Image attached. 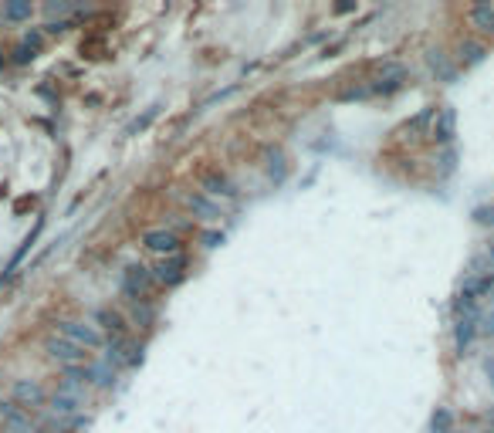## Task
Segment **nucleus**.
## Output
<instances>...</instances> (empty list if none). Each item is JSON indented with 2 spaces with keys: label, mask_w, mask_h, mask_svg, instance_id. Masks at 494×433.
Segmentation results:
<instances>
[{
  "label": "nucleus",
  "mask_w": 494,
  "mask_h": 433,
  "mask_svg": "<svg viewBox=\"0 0 494 433\" xmlns=\"http://www.w3.org/2000/svg\"><path fill=\"white\" fill-rule=\"evenodd\" d=\"M68 27H71V21H48L44 24V34H65Z\"/></svg>",
  "instance_id": "nucleus-31"
},
{
  "label": "nucleus",
  "mask_w": 494,
  "mask_h": 433,
  "mask_svg": "<svg viewBox=\"0 0 494 433\" xmlns=\"http://www.w3.org/2000/svg\"><path fill=\"white\" fill-rule=\"evenodd\" d=\"M58 335L61 339H68V342H75L81 345L85 352H91V349H102L105 345V335L91 322L85 319H65V322H58Z\"/></svg>",
  "instance_id": "nucleus-1"
},
{
  "label": "nucleus",
  "mask_w": 494,
  "mask_h": 433,
  "mask_svg": "<svg viewBox=\"0 0 494 433\" xmlns=\"http://www.w3.org/2000/svg\"><path fill=\"white\" fill-rule=\"evenodd\" d=\"M200 193H207L210 200H237V186L231 179L223 176L221 169H207L203 176H200Z\"/></svg>",
  "instance_id": "nucleus-9"
},
{
  "label": "nucleus",
  "mask_w": 494,
  "mask_h": 433,
  "mask_svg": "<svg viewBox=\"0 0 494 433\" xmlns=\"http://www.w3.org/2000/svg\"><path fill=\"white\" fill-rule=\"evenodd\" d=\"M488 423H491V427H494V407L488 409Z\"/></svg>",
  "instance_id": "nucleus-34"
},
{
  "label": "nucleus",
  "mask_w": 494,
  "mask_h": 433,
  "mask_svg": "<svg viewBox=\"0 0 494 433\" xmlns=\"http://www.w3.org/2000/svg\"><path fill=\"white\" fill-rule=\"evenodd\" d=\"M21 413H24V409L17 407L14 399H0V417H4V423H11L14 417H21Z\"/></svg>",
  "instance_id": "nucleus-29"
},
{
  "label": "nucleus",
  "mask_w": 494,
  "mask_h": 433,
  "mask_svg": "<svg viewBox=\"0 0 494 433\" xmlns=\"http://www.w3.org/2000/svg\"><path fill=\"white\" fill-rule=\"evenodd\" d=\"M91 325L102 332L105 339H126V335H129V322L122 319L119 312H112V308H99V312L91 315Z\"/></svg>",
  "instance_id": "nucleus-10"
},
{
  "label": "nucleus",
  "mask_w": 494,
  "mask_h": 433,
  "mask_svg": "<svg viewBox=\"0 0 494 433\" xmlns=\"http://www.w3.org/2000/svg\"><path fill=\"white\" fill-rule=\"evenodd\" d=\"M430 433H454V413L447 407H437V413L430 417Z\"/></svg>",
  "instance_id": "nucleus-21"
},
{
  "label": "nucleus",
  "mask_w": 494,
  "mask_h": 433,
  "mask_svg": "<svg viewBox=\"0 0 494 433\" xmlns=\"http://www.w3.org/2000/svg\"><path fill=\"white\" fill-rule=\"evenodd\" d=\"M481 335H494V312L481 315Z\"/></svg>",
  "instance_id": "nucleus-32"
},
{
  "label": "nucleus",
  "mask_w": 494,
  "mask_h": 433,
  "mask_svg": "<svg viewBox=\"0 0 494 433\" xmlns=\"http://www.w3.org/2000/svg\"><path fill=\"white\" fill-rule=\"evenodd\" d=\"M44 11L51 14H58V21H61V17H65V14H71L75 11V4H71V0H48V4H44Z\"/></svg>",
  "instance_id": "nucleus-27"
},
{
  "label": "nucleus",
  "mask_w": 494,
  "mask_h": 433,
  "mask_svg": "<svg viewBox=\"0 0 494 433\" xmlns=\"http://www.w3.org/2000/svg\"><path fill=\"white\" fill-rule=\"evenodd\" d=\"M369 99H376L373 85H352V89L338 91V102H369Z\"/></svg>",
  "instance_id": "nucleus-22"
},
{
  "label": "nucleus",
  "mask_w": 494,
  "mask_h": 433,
  "mask_svg": "<svg viewBox=\"0 0 494 433\" xmlns=\"http://www.w3.org/2000/svg\"><path fill=\"white\" fill-rule=\"evenodd\" d=\"M186 206H190L196 216H203V220H217V216H221V204L210 200L207 193H200V190L186 193Z\"/></svg>",
  "instance_id": "nucleus-15"
},
{
  "label": "nucleus",
  "mask_w": 494,
  "mask_h": 433,
  "mask_svg": "<svg viewBox=\"0 0 494 433\" xmlns=\"http://www.w3.org/2000/svg\"><path fill=\"white\" fill-rule=\"evenodd\" d=\"M481 335V312H474V315H460L454 322V349L457 352H464L470 349V342Z\"/></svg>",
  "instance_id": "nucleus-12"
},
{
  "label": "nucleus",
  "mask_w": 494,
  "mask_h": 433,
  "mask_svg": "<svg viewBox=\"0 0 494 433\" xmlns=\"http://www.w3.org/2000/svg\"><path fill=\"white\" fill-rule=\"evenodd\" d=\"M41 227H44V220H41V216H38V224H34V230H31V234H27V237H24V244H21V251H17V254L11 257V264H7V271H4V278H11L14 271H17V264L24 261V254H27V251H31V247H34V241H38Z\"/></svg>",
  "instance_id": "nucleus-19"
},
{
  "label": "nucleus",
  "mask_w": 494,
  "mask_h": 433,
  "mask_svg": "<svg viewBox=\"0 0 494 433\" xmlns=\"http://www.w3.org/2000/svg\"><path fill=\"white\" fill-rule=\"evenodd\" d=\"M454 136H457V109L454 105H443L437 109L433 115V122H430V139L437 142V146H454Z\"/></svg>",
  "instance_id": "nucleus-4"
},
{
  "label": "nucleus",
  "mask_w": 494,
  "mask_h": 433,
  "mask_svg": "<svg viewBox=\"0 0 494 433\" xmlns=\"http://www.w3.org/2000/svg\"><path fill=\"white\" fill-rule=\"evenodd\" d=\"M488 433H494V430H488Z\"/></svg>",
  "instance_id": "nucleus-35"
},
{
  "label": "nucleus",
  "mask_w": 494,
  "mask_h": 433,
  "mask_svg": "<svg viewBox=\"0 0 494 433\" xmlns=\"http://www.w3.org/2000/svg\"><path fill=\"white\" fill-rule=\"evenodd\" d=\"M153 278L156 284H166V288H176L183 278H186V254H169V257H159L153 264Z\"/></svg>",
  "instance_id": "nucleus-6"
},
{
  "label": "nucleus",
  "mask_w": 494,
  "mask_h": 433,
  "mask_svg": "<svg viewBox=\"0 0 494 433\" xmlns=\"http://www.w3.org/2000/svg\"><path fill=\"white\" fill-rule=\"evenodd\" d=\"M484 261H488V268L494 271V244H491V247H488V251H484Z\"/></svg>",
  "instance_id": "nucleus-33"
},
{
  "label": "nucleus",
  "mask_w": 494,
  "mask_h": 433,
  "mask_svg": "<svg viewBox=\"0 0 494 433\" xmlns=\"http://www.w3.org/2000/svg\"><path fill=\"white\" fill-rule=\"evenodd\" d=\"M41 44H44V31H27L24 41L14 48V64H31L38 58Z\"/></svg>",
  "instance_id": "nucleus-14"
},
{
  "label": "nucleus",
  "mask_w": 494,
  "mask_h": 433,
  "mask_svg": "<svg viewBox=\"0 0 494 433\" xmlns=\"http://www.w3.org/2000/svg\"><path fill=\"white\" fill-rule=\"evenodd\" d=\"M268 173H271V179L274 183H281L285 179V153L281 149H268Z\"/></svg>",
  "instance_id": "nucleus-23"
},
{
  "label": "nucleus",
  "mask_w": 494,
  "mask_h": 433,
  "mask_svg": "<svg viewBox=\"0 0 494 433\" xmlns=\"http://www.w3.org/2000/svg\"><path fill=\"white\" fill-rule=\"evenodd\" d=\"M156 115H159V105H153V109H146L143 119H136V122H132V126L126 129V136H136V132H143V129H149V122H153Z\"/></svg>",
  "instance_id": "nucleus-26"
},
{
  "label": "nucleus",
  "mask_w": 494,
  "mask_h": 433,
  "mask_svg": "<svg viewBox=\"0 0 494 433\" xmlns=\"http://www.w3.org/2000/svg\"><path fill=\"white\" fill-rule=\"evenodd\" d=\"M470 24L478 27L481 34L494 38V4H474L470 7Z\"/></svg>",
  "instance_id": "nucleus-16"
},
{
  "label": "nucleus",
  "mask_w": 494,
  "mask_h": 433,
  "mask_svg": "<svg viewBox=\"0 0 494 433\" xmlns=\"http://www.w3.org/2000/svg\"><path fill=\"white\" fill-rule=\"evenodd\" d=\"M112 382H116V372H112V366H109V362H95V366H89V386L109 389Z\"/></svg>",
  "instance_id": "nucleus-20"
},
{
  "label": "nucleus",
  "mask_w": 494,
  "mask_h": 433,
  "mask_svg": "<svg viewBox=\"0 0 494 433\" xmlns=\"http://www.w3.org/2000/svg\"><path fill=\"white\" fill-rule=\"evenodd\" d=\"M122 294L129 298V302H139V298H149V288L156 284L153 278V268H146V264H129V268L122 271Z\"/></svg>",
  "instance_id": "nucleus-2"
},
{
  "label": "nucleus",
  "mask_w": 494,
  "mask_h": 433,
  "mask_svg": "<svg viewBox=\"0 0 494 433\" xmlns=\"http://www.w3.org/2000/svg\"><path fill=\"white\" fill-rule=\"evenodd\" d=\"M427 68L437 75V81H457V64L450 61V54L443 48H427Z\"/></svg>",
  "instance_id": "nucleus-13"
},
{
  "label": "nucleus",
  "mask_w": 494,
  "mask_h": 433,
  "mask_svg": "<svg viewBox=\"0 0 494 433\" xmlns=\"http://www.w3.org/2000/svg\"><path fill=\"white\" fill-rule=\"evenodd\" d=\"M129 305H132V319H136V325H149V322H153V315H156V312H153V305H149L146 298H139V302H129Z\"/></svg>",
  "instance_id": "nucleus-24"
},
{
  "label": "nucleus",
  "mask_w": 494,
  "mask_h": 433,
  "mask_svg": "<svg viewBox=\"0 0 494 433\" xmlns=\"http://www.w3.org/2000/svg\"><path fill=\"white\" fill-rule=\"evenodd\" d=\"M488 58V48H484L481 41H464L460 48H457V61L464 64V68H474V64H481Z\"/></svg>",
  "instance_id": "nucleus-17"
},
{
  "label": "nucleus",
  "mask_w": 494,
  "mask_h": 433,
  "mask_svg": "<svg viewBox=\"0 0 494 433\" xmlns=\"http://www.w3.org/2000/svg\"><path fill=\"white\" fill-rule=\"evenodd\" d=\"M406 64L400 61H383L376 71V81H373V91L376 95H393V91H400L406 85Z\"/></svg>",
  "instance_id": "nucleus-5"
},
{
  "label": "nucleus",
  "mask_w": 494,
  "mask_h": 433,
  "mask_svg": "<svg viewBox=\"0 0 494 433\" xmlns=\"http://www.w3.org/2000/svg\"><path fill=\"white\" fill-rule=\"evenodd\" d=\"M44 352H48L61 369H71V366H85V362H89V352H85L81 345L61 339V335H51V339L44 342Z\"/></svg>",
  "instance_id": "nucleus-3"
},
{
  "label": "nucleus",
  "mask_w": 494,
  "mask_h": 433,
  "mask_svg": "<svg viewBox=\"0 0 494 433\" xmlns=\"http://www.w3.org/2000/svg\"><path fill=\"white\" fill-rule=\"evenodd\" d=\"M11 399L21 409H38V407H44V389H41V382H34V379H14Z\"/></svg>",
  "instance_id": "nucleus-11"
},
{
  "label": "nucleus",
  "mask_w": 494,
  "mask_h": 433,
  "mask_svg": "<svg viewBox=\"0 0 494 433\" xmlns=\"http://www.w3.org/2000/svg\"><path fill=\"white\" fill-rule=\"evenodd\" d=\"M200 244H203V251H213V247L223 244V234L221 230H203V234H200Z\"/></svg>",
  "instance_id": "nucleus-28"
},
{
  "label": "nucleus",
  "mask_w": 494,
  "mask_h": 433,
  "mask_svg": "<svg viewBox=\"0 0 494 433\" xmlns=\"http://www.w3.org/2000/svg\"><path fill=\"white\" fill-rule=\"evenodd\" d=\"M58 393H65V396H71V399L85 403V396H89V366H71V369H61Z\"/></svg>",
  "instance_id": "nucleus-8"
},
{
  "label": "nucleus",
  "mask_w": 494,
  "mask_h": 433,
  "mask_svg": "<svg viewBox=\"0 0 494 433\" xmlns=\"http://www.w3.org/2000/svg\"><path fill=\"white\" fill-rule=\"evenodd\" d=\"M433 115H437V109H423V112L413 115V119H410V122H406L400 132H420V129L427 126V122H433Z\"/></svg>",
  "instance_id": "nucleus-25"
},
{
  "label": "nucleus",
  "mask_w": 494,
  "mask_h": 433,
  "mask_svg": "<svg viewBox=\"0 0 494 433\" xmlns=\"http://www.w3.org/2000/svg\"><path fill=\"white\" fill-rule=\"evenodd\" d=\"M0 17H4V21H14V24H17V21H31V17H34V4H27V0H11V4L0 7Z\"/></svg>",
  "instance_id": "nucleus-18"
},
{
  "label": "nucleus",
  "mask_w": 494,
  "mask_h": 433,
  "mask_svg": "<svg viewBox=\"0 0 494 433\" xmlns=\"http://www.w3.org/2000/svg\"><path fill=\"white\" fill-rule=\"evenodd\" d=\"M474 220H478L481 227H494V204L491 206H478V210H474Z\"/></svg>",
  "instance_id": "nucleus-30"
},
{
  "label": "nucleus",
  "mask_w": 494,
  "mask_h": 433,
  "mask_svg": "<svg viewBox=\"0 0 494 433\" xmlns=\"http://www.w3.org/2000/svg\"><path fill=\"white\" fill-rule=\"evenodd\" d=\"M143 247H146V251H153V254H159V257L180 254V234H176V230H166V227L146 230V234H143Z\"/></svg>",
  "instance_id": "nucleus-7"
}]
</instances>
